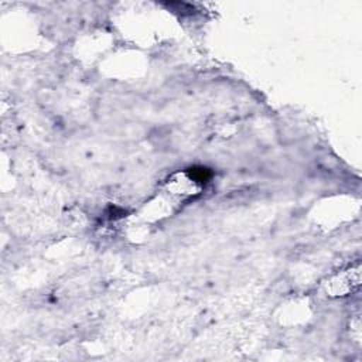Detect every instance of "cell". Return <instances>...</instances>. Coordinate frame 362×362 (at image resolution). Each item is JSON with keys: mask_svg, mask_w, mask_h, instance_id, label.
I'll use <instances>...</instances> for the list:
<instances>
[{"mask_svg": "<svg viewBox=\"0 0 362 362\" xmlns=\"http://www.w3.org/2000/svg\"><path fill=\"white\" fill-rule=\"evenodd\" d=\"M361 286V264L358 263L356 266H351L348 269L339 270L331 277L327 279L324 283L325 291L328 296L332 297H344L355 290H358Z\"/></svg>", "mask_w": 362, "mask_h": 362, "instance_id": "obj_1", "label": "cell"}, {"mask_svg": "<svg viewBox=\"0 0 362 362\" xmlns=\"http://www.w3.org/2000/svg\"><path fill=\"white\" fill-rule=\"evenodd\" d=\"M205 184L201 182L194 174L192 168L185 171H177L165 180V189L180 198H191L199 195L204 191Z\"/></svg>", "mask_w": 362, "mask_h": 362, "instance_id": "obj_2", "label": "cell"}]
</instances>
